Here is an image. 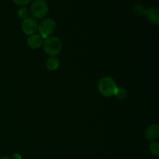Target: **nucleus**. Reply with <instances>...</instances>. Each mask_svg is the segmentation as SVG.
Instances as JSON below:
<instances>
[{"mask_svg": "<svg viewBox=\"0 0 159 159\" xmlns=\"http://www.w3.org/2000/svg\"><path fill=\"white\" fill-rule=\"evenodd\" d=\"M43 50L50 57H56L62 50V43L57 37H48L43 42Z\"/></svg>", "mask_w": 159, "mask_h": 159, "instance_id": "1", "label": "nucleus"}, {"mask_svg": "<svg viewBox=\"0 0 159 159\" xmlns=\"http://www.w3.org/2000/svg\"><path fill=\"white\" fill-rule=\"evenodd\" d=\"M29 11L32 18L40 20L43 19L48 15L49 7L44 0H34L30 6Z\"/></svg>", "mask_w": 159, "mask_h": 159, "instance_id": "2", "label": "nucleus"}, {"mask_svg": "<svg viewBox=\"0 0 159 159\" xmlns=\"http://www.w3.org/2000/svg\"><path fill=\"white\" fill-rule=\"evenodd\" d=\"M117 85L114 79L109 76L102 78L98 83V89L102 96L110 97L114 95Z\"/></svg>", "mask_w": 159, "mask_h": 159, "instance_id": "3", "label": "nucleus"}, {"mask_svg": "<svg viewBox=\"0 0 159 159\" xmlns=\"http://www.w3.org/2000/svg\"><path fill=\"white\" fill-rule=\"evenodd\" d=\"M56 29V22L51 18H45L42 20V21L39 23L37 30L39 31V34L42 37V38H48L51 37V34L54 32Z\"/></svg>", "mask_w": 159, "mask_h": 159, "instance_id": "4", "label": "nucleus"}, {"mask_svg": "<svg viewBox=\"0 0 159 159\" xmlns=\"http://www.w3.org/2000/svg\"><path fill=\"white\" fill-rule=\"evenodd\" d=\"M37 27H38L37 22L36 21L35 19L32 18V17L25 19L22 22V30L27 36H30L32 34H36V31L37 30Z\"/></svg>", "mask_w": 159, "mask_h": 159, "instance_id": "5", "label": "nucleus"}, {"mask_svg": "<svg viewBox=\"0 0 159 159\" xmlns=\"http://www.w3.org/2000/svg\"><path fill=\"white\" fill-rule=\"evenodd\" d=\"M159 136V127L158 124H154L148 126L144 131V137L148 141H155Z\"/></svg>", "mask_w": 159, "mask_h": 159, "instance_id": "6", "label": "nucleus"}, {"mask_svg": "<svg viewBox=\"0 0 159 159\" xmlns=\"http://www.w3.org/2000/svg\"><path fill=\"white\" fill-rule=\"evenodd\" d=\"M148 20L152 24L158 25L159 23V9L158 6H152L147 9L145 12Z\"/></svg>", "mask_w": 159, "mask_h": 159, "instance_id": "7", "label": "nucleus"}, {"mask_svg": "<svg viewBox=\"0 0 159 159\" xmlns=\"http://www.w3.org/2000/svg\"><path fill=\"white\" fill-rule=\"evenodd\" d=\"M43 39L42 38L40 34H34L32 35L29 36L27 38L26 43L27 45L31 48V49H38L43 45Z\"/></svg>", "mask_w": 159, "mask_h": 159, "instance_id": "8", "label": "nucleus"}, {"mask_svg": "<svg viewBox=\"0 0 159 159\" xmlns=\"http://www.w3.org/2000/svg\"><path fill=\"white\" fill-rule=\"evenodd\" d=\"M60 66V61L57 57H49L46 61V68L49 71H55Z\"/></svg>", "mask_w": 159, "mask_h": 159, "instance_id": "9", "label": "nucleus"}, {"mask_svg": "<svg viewBox=\"0 0 159 159\" xmlns=\"http://www.w3.org/2000/svg\"><path fill=\"white\" fill-rule=\"evenodd\" d=\"M133 12L136 16H141L145 15V12L147 9L144 7L143 5L141 4H136L135 6H133Z\"/></svg>", "mask_w": 159, "mask_h": 159, "instance_id": "10", "label": "nucleus"}, {"mask_svg": "<svg viewBox=\"0 0 159 159\" xmlns=\"http://www.w3.org/2000/svg\"><path fill=\"white\" fill-rule=\"evenodd\" d=\"M113 96H116L118 99H124L127 96V91L123 87H117Z\"/></svg>", "mask_w": 159, "mask_h": 159, "instance_id": "11", "label": "nucleus"}, {"mask_svg": "<svg viewBox=\"0 0 159 159\" xmlns=\"http://www.w3.org/2000/svg\"><path fill=\"white\" fill-rule=\"evenodd\" d=\"M30 11L29 9L27 7H25V6H22L20 9L18 10V16L20 17L22 20H25V19H27L30 17Z\"/></svg>", "mask_w": 159, "mask_h": 159, "instance_id": "12", "label": "nucleus"}, {"mask_svg": "<svg viewBox=\"0 0 159 159\" xmlns=\"http://www.w3.org/2000/svg\"><path fill=\"white\" fill-rule=\"evenodd\" d=\"M151 153L155 156H158L159 154V143L158 141H152L149 146Z\"/></svg>", "mask_w": 159, "mask_h": 159, "instance_id": "13", "label": "nucleus"}, {"mask_svg": "<svg viewBox=\"0 0 159 159\" xmlns=\"http://www.w3.org/2000/svg\"><path fill=\"white\" fill-rule=\"evenodd\" d=\"M12 2H14V4H16V6H24L26 5H28L31 2V0H12Z\"/></svg>", "mask_w": 159, "mask_h": 159, "instance_id": "14", "label": "nucleus"}, {"mask_svg": "<svg viewBox=\"0 0 159 159\" xmlns=\"http://www.w3.org/2000/svg\"><path fill=\"white\" fill-rule=\"evenodd\" d=\"M11 159H22L21 155L18 153H15L12 155V158Z\"/></svg>", "mask_w": 159, "mask_h": 159, "instance_id": "15", "label": "nucleus"}, {"mask_svg": "<svg viewBox=\"0 0 159 159\" xmlns=\"http://www.w3.org/2000/svg\"><path fill=\"white\" fill-rule=\"evenodd\" d=\"M0 159H11L9 157H7V156H3V157H1Z\"/></svg>", "mask_w": 159, "mask_h": 159, "instance_id": "16", "label": "nucleus"}]
</instances>
